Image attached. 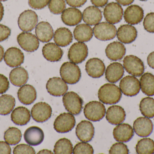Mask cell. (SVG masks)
<instances>
[{
	"mask_svg": "<svg viewBox=\"0 0 154 154\" xmlns=\"http://www.w3.org/2000/svg\"><path fill=\"white\" fill-rule=\"evenodd\" d=\"M147 64L149 67L154 69V51L151 52L147 58Z\"/></svg>",
	"mask_w": 154,
	"mask_h": 154,
	"instance_id": "cell-52",
	"label": "cell"
},
{
	"mask_svg": "<svg viewBox=\"0 0 154 154\" xmlns=\"http://www.w3.org/2000/svg\"><path fill=\"white\" fill-rule=\"evenodd\" d=\"M75 117L70 113H64L60 114L55 120L54 128L57 132L61 134L68 133L75 125Z\"/></svg>",
	"mask_w": 154,
	"mask_h": 154,
	"instance_id": "cell-7",
	"label": "cell"
},
{
	"mask_svg": "<svg viewBox=\"0 0 154 154\" xmlns=\"http://www.w3.org/2000/svg\"><path fill=\"white\" fill-rule=\"evenodd\" d=\"M91 2L96 7H103L107 4L108 0H91Z\"/></svg>",
	"mask_w": 154,
	"mask_h": 154,
	"instance_id": "cell-51",
	"label": "cell"
},
{
	"mask_svg": "<svg viewBox=\"0 0 154 154\" xmlns=\"http://www.w3.org/2000/svg\"><path fill=\"white\" fill-rule=\"evenodd\" d=\"M11 34V30L9 27L0 24V42L7 39Z\"/></svg>",
	"mask_w": 154,
	"mask_h": 154,
	"instance_id": "cell-48",
	"label": "cell"
},
{
	"mask_svg": "<svg viewBox=\"0 0 154 154\" xmlns=\"http://www.w3.org/2000/svg\"><path fill=\"white\" fill-rule=\"evenodd\" d=\"M4 137L7 143L11 145H15L21 141V132L20 129L16 127H10L5 132Z\"/></svg>",
	"mask_w": 154,
	"mask_h": 154,
	"instance_id": "cell-40",
	"label": "cell"
},
{
	"mask_svg": "<svg viewBox=\"0 0 154 154\" xmlns=\"http://www.w3.org/2000/svg\"><path fill=\"white\" fill-rule=\"evenodd\" d=\"M7 1V0H0V2H5Z\"/></svg>",
	"mask_w": 154,
	"mask_h": 154,
	"instance_id": "cell-57",
	"label": "cell"
},
{
	"mask_svg": "<svg viewBox=\"0 0 154 154\" xmlns=\"http://www.w3.org/2000/svg\"><path fill=\"white\" fill-rule=\"evenodd\" d=\"M62 100L66 110L70 114L77 115L81 112L83 100L77 93L73 91L66 93Z\"/></svg>",
	"mask_w": 154,
	"mask_h": 154,
	"instance_id": "cell-4",
	"label": "cell"
},
{
	"mask_svg": "<svg viewBox=\"0 0 154 154\" xmlns=\"http://www.w3.org/2000/svg\"><path fill=\"white\" fill-rule=\"evenodd\" d=\"M140 87L142 92L146 96H154V76L152 73H144L140 78Z\"/></svg>",
	"mask_w": 154,
	"mask_h": 154,
	"instance_id": "cell-35",
	"label": "cell"
},
{
	"mask_svg": "<svg viewBox=\"0 0 154 154\" xmlns=\"http://www.w3.org/2000/svg\"><path fill=\"white\" fill-rule=\"evenodd\" d=\"M126 116L125 111L122 107L113 105L108 108L106 113V119L111 124L117 125L125 121Z\"/></svg>",
	"mask_w": 154,
	"mask_h": 154,
	"instance_id": "cell-23",
	"label": "cell"
},
{
	"mask_svg": "<svg viewBox=\"0 0 154 154\" xmlns=\"http://www.w3.org/2000/svg\"><path fill=\"white\" fill-rule=\"evenodd\" d=\"M52 112V108L50 105L45 102H39L32 107L31 116L34 121L42 123L51 117Z\"/></svg>",
	"mask_w": 154,
	"mask_h": 154,
	"instance_id": "cell-12",
	"label": "cell"
},
{
	"mask_svg": "<svg viewBox=\"0 0 154 154\" xmlns=\"http://www.w3.org/2000/svg\"><path fill=\"white\" fill-rule=\"evenodd\" d=\"M93 32L97 39L104 41L113 39L117 34L116 26L112 24L105 22L95 25L93 29Z\"/></svg>",
	"mask_w": 154,
	"mask_h": 154,
	"instance_id": "cell-5",
	"label": "cell"
},
{
	"mask_svg": "<svg viewBox=\"0 0 154 154\" xmlns=\"http://www.w3.org/2000/svg\"><path fill=\"white\" fill-rule=\"evenodd\" d=\"M9 78L14 86L20 87L27 83L29 79V74L24 68L18 67L11 71Z\"/></svg>",
	"mask_w": 154,
	"mask_h": 154,
	"instance_id": "cell-33",
	"label": "cell"
},
{
	"mask_svg": "<svg viewBox=\"0 0 154 154\" xmlns=\"http://www.w3.org/2000/svg\"><path fill=\"white\" fill-rule=\"evenodd\" d=\"M121 92L125 96L133 97L137 95L140 91V83L138 79L134 76H127L123 78L119 83Z\"/></svg>",
	"mask_w": 154,
	"mask_h": 154,
	"instance_id": "cell-8",
	"label": "cell"
},
{
	"mask_svg": "<svg viewBox=\"0 0 154 154\" xmlns=\"http://www.w3.org/2000/svg\"><path fill=\"white\" fill-rule=\"evenodd\" d=\"M60 75L62 79L67 84L73 85L79 81L81 72L79 66L71 62L63 63L60 69Z\"/></svg>",
	"mask_w": 154,
	"mask_h": 154,
	"instance_id": "cell-2",
	"label": "cell"
},
{
	"mask_svg": "<svg viewBox=\"0 0 154 154\" xmlns=\"http://www.w3.org/2000/svg\"><path fill=\"white\" fill-rule=\"evenodd\" d=\"M98 97L104 104L114 105L120 101L122 93L118 86L115 84L107 83L100 87L98 92Z\"/></svg>",
	"mask_w": 154,
	"mask_h": 154,
	"instance_id": "cell-1",
	"label": "cell"
},
{
	"mask_svg": "<svg viewBox=\"0 0 154 154\" xmlns=\"http://www.w3.org/2000/svg\"><path fill=\"white\" fill-rule=\"evenodd\" d=\"M137 153L152 154L154 153V141L149 138L141 139L136 146Z\"/></svg>",
	"mask_w": 154,
	"mask_h": 154,
	"instance_id": "cell-38",
	"label": "cell"
},
{
	"mask_svg": "<svg viewBox=\"0 0 154 154\" xmlns=\"http://www.w3.org/2000/svg\"><path fill=\"white\" fill-rule=\"evenodd\" d=\"M4 9L2 4L0 2V22L4 16Z\"/></svg>",
	"mask_w": 154,
	"mask_h": 154,
	"instance_id": "cell-54",
	"label": "cell"
},
{
	"mask_svg": "<svg viewBox=\"0 0 154 154\" xmlns=\"http://www.w3.org/2000/svg\"><path fill=\"white\" fill-rule=\"evenodd\" d=\"M15 105V99L12 96L3 95L0 96V115H6L12 112Z\"/></svg>",
	"mask_w": 154,
	"mask_h": 154,
	"instance_id": "cell-36",
	"label": "cell"
},
{
	"mask_svg": "<svg viewBox=\"0 0 154 154\" xmlns=\"http://www.w3.org/2000/svg\"><path fill=\"white\" fill-rule=\"evenodd\" d=\"M140 1H147V0H140Z\"/></svg>",
	"mask_w": 154,
	"mask_h": 154,
	"instance_id": "cell-58",
	"label": "cell"
},
{
	"mask_svg": "<svg viewBox=\"0 0 154 154\" xmlns=\"http://www.w3.org/2000/svg\"><path fill=\"white\" fill-rule=\"evenodd\" d=\"M93 30L90 25L82 24L77 25L74 31L75 39L79 42L89 41L93 37Z\"/></svg>",
	"mask_w": 154,
	"mask_h": 154,
	"instance_id": "cell-34",
	"label": "cell"
},
{
	"mask_svg": "<svg viewBox=\"0 0 154 154\" xmlns=\"http://www.w3.org/2000/svg\"><path fill=\"white\" fill-rule=\"evenodd\" d=\"M137 35V32L135 27L130 24L121 25L117 32L119 40L125 44L132 43L135 40Z\"/></svg>",
	"mask_w": 154,
	"mask_h": 154,
	"instance_id": "cell-21",
	"label": "cell"
},
{
	"mask_svg": "<svg viewBox=\"0 0 154 154\" xmlns=\"http://www.w3.org/2000/svg\"><path fill=\"white\" fill-rule=\"evenodd\" d=\"M113 136L116 141L122 143L129 142L134 137V130L131 125L127 124H119L115 127Z\"/></svg>",
	"mask_w": 154,
	"mask_h": 154,
	"instance_id": "cell-20",
	"label": "cell"
},
{
	"mask_svg": "<svg viewBox=\"0 0 154 154\" xmlns=\"http://www.w3.org/2000/svg\"><path fill=\"white\" fill-rule=\"evenodd\" d=\"M50 0H29V5L35 10L43 9L49 4Z\"/></svg>",
	"mask_w": 154,
	"mask_h": 154,
	"instance_id": "cell-46",
	"label": "cell"
},
{
	"mask_svg": "<svg viewBox=\"0 0 154 154\" xmlns=\"http://www.w3.org/2000/svg\"><path fill=\"white\" fill-rule=\"evenodd\" d=\"M134 130L138 136L146 137L149 136L153 130V124L147 117H141L135 120Z\"/></svg>",
	"mask_w": 154,
	"mask_h": 154,
	"instance_id": "cell-15",
	"label": "cell"
},
{
	"mask_svg": "<svg viewBox=\"0 0 154 154\" xmlns=\"http://www.w3.org/2000/svg\"><path fill=\"white\" fill-rule=\"evenodd\" d=\"M125 45L119 42L115 41L109 43L106 49V54L109 59L113 61L120 60L125 55Z\"/></svg>",
	"mask_w": 154,
	"mask_h": 154,
	"instance_id": "cell-24",
	"label": "cell"
},
{
	"mask_svg": "<svg viewBox=\"0 0 154 154\" xmlns=\"http://www.w3.org/2000/svg\"><path fill=\"white\" fill-rule=\"evenodd\" d=\"M38 16L35 12L28 10L23 12L19 16L18 23L19 28L23 32L32 30L37 26Z\"/></svg>",
	"mask_w": 154,
	"mask_h": 154,
	"instance_id": "cell-9",
	"label": "cell"
},
{
	"mask_svg": "<svg viewBox=\"0 0 154 154\" xmlns=\"http://www.w3.org/2000/svg\"><path fill=\"white\" fill-rule=\"evenodd\" d=\"M48 8L50 11L54 14H60L66 9V2L65 0H50Z\"/></svg>",
	"mask_w": 154,
	"mask_h": 154,
	"instance_id": "cell-41",
	"label": "cell"
},
{
	"mask_svg": "<svg viewBox=\"0 0 154 154\" xmlns=\"http://www.w3.org/2000/svg\"><path fill=\"white\" fill-rule=\"evenodd\" d=\"M143 26L148 32L154 33V12L148 14L144 20Z\"/></svg>",
	"mask_w": 154,
	"mask_h": 154,
	"instance_id": "cell-44",
	"label": "cell"
},
{
	"mask_svg": "<svg viewBox=\"0 0 154 154\" xmlns=\"http://www.w3.org/2000/svg\"><path fill=\"white\" fill-rule=\"evenodd\" d=\"M36 153L35 150L30 146L26 144H20L17 146L13 150V154H30Z\"/></svg>",
	"mask_w": 154,
	"mask_h": 154,
	"instance_id": "cell-45",
	"label": "cell"
},
{
	"mask_svg": "<svg viewBox=\"0 0 154 154\" xmlns=\"http://www.w3.org/2000/svg\"><path fill=\"white\" fill-rule=\"evenodd\" d=\"M94 153L93 147L89 144L86 142L79 143L75 146L73 149V154H87Z\"/></svg>",
	"mask_w": 154,
	"mask_h": 154,
	"instance_id": "cell-42",
	"label": "cell"
},
{
	"mask_svg": "<svg viewBox=\"0 0 154 154\" xmlns=\"http://www.w3.org/2000/svg\"><path fill=\"white\" fill-rule=\"evenodd\" d=\"M35 33L38 40L43 42L50 41L54 36L52 26L47 22L39 23L36 26Z\"/></svg>",
	"mask_w": 154,
	"mask_h": 154,
	"instance_id": "cell-30",
	"label": "cell"
},
{
	"mask_svg": "<svg viewBox=\"0 0 154 154\" xmlns=\"http://www.w3.org/2000/svg\"><path fill=\"white\" fill-rule=\"evenodd\" d=\"M17 39L21 48L28 52L35 51L39 46L38 39L37 36L31 33H21L17 36Z\"/></svg>",
	"mask_w": 154,
	"mask_h": 154,
	"instance_id": "cell-10",
	"label": "cell"
},
{
	"mask_svg": "<svg viewBox=\"0 0 154 154\" xmlns=\"http://www.w3.org/2000/svg\"><path fill=\"white\" fill-rule=\"evenodd\" d=\"M4 59L6 65L11 68H15L20 66L23 63L24 54L20 49L11 47L5 52Z\"/></svg>",
	"mask_w": 154,
	"mask_h": 154,
	"instance_id": "cell-16",
	"label": "cell"
},
{
	"mask_svg": "<svg viewBox=\"0 0 154 154\" xmlns=\"http://www.w3.org/2000/svg\"><path fill=\"white\" fill-rule=\"evenodd\" d=\"M48 92L51 96L59 97L65 95L68 90V86L66 82L60 77L51 78L46 85Z\"/></svg>",
	"mask_w": 154,
	"mask_h": 154,
	"instance_id": "cell-14",
	"label": "cell"
},
{
	"mask_svg": "<svg viewBox=\"0 0 154 154\" xmlns=\"http://www.w3.org/2000/svg\"><path fill=\"white\" fill-rule=\"evenodd\" d=\"M139 108L143 115L148 118H154V99L147 97L140 102Z\"/></svg>",
	"mask_w": 154,
	"mask_h": 154,
	"instance_id": "cell-37",
	"label": "cell"
},
{
	"mask_svg": "<svg viewBox=\"0 0 154 154\" xmlns=\"http://www.w3.org/2000/svg\"><path fill=\"white\" fill-rule=\"evenodd\" d=\"M4 56V50L2 46L0 45V62L2 61Z\"/></svg>",
	"mask_w": 154,
	"mask_h": 154,
	"instance_id": "cell-55",
	"label": "cell"
},
{
	"mask_svg": "<svg viewBox=\"0 0 154 154\" xmlns=\"http://www.w3.org/2000/svg\"><path fill=\"white\" fill-rule=\"evenodd\" d=\"M67 4L73 7H80L85 4L87 0H66Z\"/></svg>",
	"mask_w": 154,
	"mask_h": 154,
	"instance_id": "cell-50",
	"label": "cell"
},
{
	"mask_svg": "<svg viewBox=\"0 0 154 154\" xmlns=\"http://www.w3.org/2000/svg\"><path fill=\"white\" fill-rule=\"evenodd\" d=\"M82 19L81 12L75 7L65 9L61 14L62 21L66 25L70 26L77 25Z\"/></svg>",
	"mask_w": 154,
	"mask_h": 154,
	"instance_id": "cell-27",
	"label": "cell"
},
{
	"mask_svg": "<svg viewBox=\"0 0 154 154\" xmlns=\"http://www.w3.org/2000/svg\"><path fill=\"white\" fill-rule=\"evenodd\" d=\"M85 69L90 77L94 78H98L104 75L106 67L101 60L98 58H92L87 61Z\"/></svg>",
	"mask_w": 154,
	"mask_h": 154,
	"instance_id": "cell-18",
	"label": "cell"
},
{
	"mask_svg": "<svg viewBox=\"0 0 154 154\" xmlns=\"http://www.w3.org/2000/svg\"><path fill=\"white\" fill-rule=\"evenodd\" d=\"M123 66L126 71L135 77H140L143 74L145 66L139 58L134 55H128L124 58Z\"/></svg>",
	"mask_w": 154,
	"mask_h": 154,
	"instance_id": "cell-6",
	"label": "cell"
},
{
	"mask_svg": "<svg viewBox=\"0 0 154 154\" xmlns=\"http://www.w3.org/2000/svg\"><path fill=\"white\" fill-rule=\"evenodd\" d=\"M38 154H53V152H52L50 150H47V149H44V150H41V151H39L38 152Z\"/></svg>",
	"mask_w": 154,
	"mask_h": 154,
	"instance_id": "cell-56",
	"label": "cell"
},
{
	"mask_svg": "<svg viewBox=\"0 0 154 154\" xmlns=\"http://www.w3.org/2000/svg\"><path fill=\"white\" fill-rule=\"evenodd\" d=\"M24 139L29 145L32 146L39 145L44 140V132L41 128L38 127H30L24 132Z\"/></svg>",
	"mask_w": 154,
	"mask_h": 154,
	"instance_id": "cell-22",
	"label": "cell"
},
{
	"mask_svg": "<svg viewBox=\"0 0 154 154\" xmlns=\"http://www.w3.org/2000/svg\"><path fill=\"white\" fill-rule=\"evenodd\" d=\"M30 118V112L28 108L23 106L16 108L11 115L12 121L17 125L24 126L27 124Z\"/></svg>",
	"mask_w": 154,
	"mask_h": 154,
	"instance_id": "cell-31",
	"label": "cell"
},
{
	"mask_svg": "<svg viewBox=\"0 0 154 154\" xmlns=\"http://www.w3.org/2000/svg\"><path fill=\"white\" fill-rule=\"evenodd\" d=\"M127 146L123 143H118L112 145L109 151V154H129Z\"/></svg>",
	"mask_w": 154,
	"mask_h": 154,
	"instance_id": "cell-43",
	"label": "cell"
},
{
	"mask_svg": "<svg viewBox=\"0 0 154 154\" xmlns=\"http://www.w3.org/2000/svg\"><path fill=\"white\" fill-rule=\"evenodd\" d=\"M18 98L22 104L30 105L37 99V91L35 88L31 85H23L18 90Z\"/></svg>",
	"mask_w": 154,
	"mask_h": 154,
	"instance_id": "cell-26",
	"label": "cell"
},
{
	"mask_svg": "<svg viewBox=\"0 0 154 154\" xmlns=\"http://www.w3.org/2000/svg\"><path fill=\"white\" fill-rule=\"evenodd\" d=\"M83 21L89 25H95L99 23L102 19V12L97 7L90 6L83 11L82 14Z\"/></svg>",
	"mask_w": 154,
	"mask_h": 154,
	"instance_id": "cell-29",
	"label": "cell"
},
{
	"mask_svg": "<svg viewBox=\"0 0 154 154\" xmlns=\"http://www.w3.org/2000/svg\"><path fill=\"white\" fill-rule=\"evenodd\" d=\"M104 16L106 20L112 24L119 23L123 17L124 11L122 6L117 3L108 4L104 10Z\"/></svg>",
	"mask_w": 154,
	"mask_h": 154,
	"instance_id": "cell-13",
	"label": "cell"
},
{
	"mask_svg": "<svg viewBox=\"0 0 154 154\" xmlns=\"http://www.w3.org/2000/svg\"><path fill=\"white\" fill-rule=\"evenodd\" d=\"M95 129L89 121L83 120L77 125L76 134L77 137L82 142H89L94 137Z\"/></svg>",
	"mask_w": 154,
	"mask_h": 154,
	"instance_id": "cell-17",
	"label": "cell"
},
{
	"mask_svg": "<svg viewBox=\"0 0 154 154\" xmlns=\"http://www.w3.org/2000/svg\"><path fill=\"white\" fill-rule=\"evenodd\" d=\"M134 0H116L119 4L123 6H127L131 4Z\"/></svg>",
	"mask_w": 154,
	"mask_h": 154,
	"instance_id": "cell-53",
	"label": "cell"
},
{
	"mask_svg": "<svg viewBox=\"0 0 154 154\" xmlns=\"http://www.w3.org/2000/svg\"><path fill=\"white\" fill-rule=\"evenodd\" d=\"M83 111L87 119L92 122H97L105 117L106 109L101 102L92 101L85 105Z\"/></svg>",
	"mask_w": 154,
	"mask_h": 154,
	"instance_id": "cell-3",
	"label": "cell"
},
{
	"mask_svg": "<svg viewBox=\"0 0 154 154\" xmlns=\"http://www.w3.org/2000/svg\"><path fill=\"white\" fill-rule=\"evenodd\" d=\"M88 54V46L85 43L79 42H75L70 47L68 56L71 62L79 64L86 59Z\"/></svg>",
	"mask_w": 154,
	"mask_h": 154,
	"instance_id": "cell-11",
	"label": "cell"
},
{
	"mask_svg": "<svg viewBox=\"0 0 154 154\" xmlns=\"http://www.w3.org/2000/svg\"><path fill=\"white\" fill-rule=\"evenodd\" d=\"M42 52L45 58L51 62L59 61L63 55L62 49L53 42L45 44L42 48Z\"/></svg>",
	"mask_w": 154,
	"mask_h": 154,
	"instance_id": "cell-25",
	"label": "cell"
},
{
	"mask_svg": "<svg viewBox=\"0 0 154 154\" xmlns=\"http://www.w3.org/2000/svg\"><path fill=\"white\" fill-rule=\"evenodd\" d=\"M11 149L10 145L6 142H0V154H10Z\"/></svg>",
	"mask_w": 154,
	"mask_h": 154,
	"instance_id": "cell-49",
	"label": "cell"
},
{
	"mask_svg": "<svg viewBox=\"0 0 154 154\" xmlns=\"http://www.w3.org/2000/svg\"><path fill=\"white\" fill-rule=\"evenodd\" d=\"M124 73L123 65L119 62H113L109 64L106 69V78L110 83H116L122 78Z\"/></svg>",
	"mask_w": 154,
	"mask_h": 154,
	"instance_id": "cell-28",
	"label": "cell"
},
{
	"mask_svg": "<svg viewBox=\"0 0 154 154\" xmlns=\"http://www.w3.org/2000/svg\"><path fill=\"white\" fill-rule=\"evenodd\" d=\"M10 86V83L8 78L4 75L0 74V95L8 90Z\"/></svg>",
	"mask_w": 154,
	"mask_h": 154,
	"instance_id": "cell-47",
	"label": "cell"
},
{
	"mask_svg": "<svg viewBox=\"0 0 154 154\" xmlns=\"http://www.w3.org/2000/svg\"><path fill=\"white\" fill-rule=\"evenodd\" d=\"M144 17V11L142 7L136 5L128 6L124 12V19L127 23L135 25L140 23Z\"/></svg>",
	"mask_w": 154,
	"mask_h": 154,
	"instance_id": "cell-19",
	"label": "cell"
},
{
	"mask_svg": "<svg viewBox=\"0 0 154 154\" xmlns=\"http://www.w3.org/2000/svg\"><path fill=\"white\" fill-rule=\"evenodd\" d=\"M73 146L70 140L66 138H61L55 144L54 152L55 154H73Z\"/></svg>",
	"mask_w": 154,
	"mask_h": 154,
	"instance_id": "cell-39",
	"label": "cell"
},
{
	"mask_svg": "<svg viewBox=\"0 0 154 154\" xmlns=\"http://www.w3.org/2000/svg\"><path fill=\"white\" fill-rule=\"evenodd\" d=\"M54 40L55 43L60 47L68 46L73 41V36L70 30L66 27H61L57 29L54 33Z\"/></svg>",
	"mask_w": 154,
	"mask_h": 154,
	"instance_id": "cell-32",
	"label": "cell"
}]
</instances>
